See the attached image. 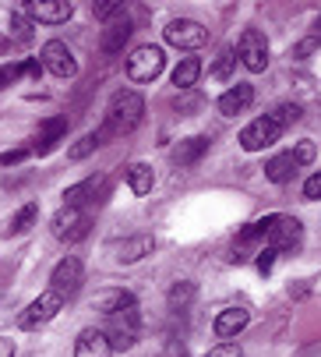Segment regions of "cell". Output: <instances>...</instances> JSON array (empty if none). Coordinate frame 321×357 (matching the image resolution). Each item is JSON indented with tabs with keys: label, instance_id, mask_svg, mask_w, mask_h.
<instances>
[{
	"label": "cell",
	"instance_id": "obj_1",
	"mask_svg": "<svg viewBox=\"0 0 321 357\" xmlns=\"http://www.w3.org/2000/svg\"><path fill=\"white\" fill-rule=\"evenodd\" d=\"M293 121H300V107H279V110H272V114L251 121V124L240 131L244 152H261V149L276 145L279 135L286 131V124H293Z\"/></svg>",
	"mask_w": 321,
	"mask_h": 357
},
{
	"label": "cell",
	"instance_id": "obj_2",
	"mask_svg": "<svg viewBox=\"0 0 321 357\" xmlns=\"http://www.w3.org/2000/svg\"><path fill=\"white\" fill-rule=\"evenodd\" d=\"M145 117V99L131 89H120L113 99H110V110H106V131H99L102 138L106 135H127L141 124Z\"/></svg>",
	"mask_w": 321,
	"mask_h": 357
},
{
	"label": "cell",
	"instance_id": "obj_3",
	"mask_svg": "<svg viewBox=\"0 0 321 357\" xmlns=\"http://www.w3.org/2000/svg\"><path fill=\"white\" fill-rule=\"evenodd\" d=\"M304 241V227L297 216H265V248L279 251H297Z\"/></svg>",
	"mask_w": 321,
	"mask_h": 357
},
{
	"label": "cell",
	"instance_id": "obj_4",
	"mask_svg": "<svg viewBox=\"0 0 321 357\" xmlns=\"http://www.w3.org/2000/svg\"><path fill=\"white\" fill-rule=\"evenodd\" d=\"M233 54L247 71H265L269 68V39H265V32H258V29H244Z\"/></svg>",
	"mask_w": 321,
	"mask_h": 357
},
{
	"label": "cell",
	"instance_id": "obj_5",
	"mask_svg": "<svg viewBox=\"0 0 321 357\" xmlns=\"http://www.w3.org/2000/svg\"><path fill=\"white\" fill-rule=\"evenodd\" d=\"M166 68V57L159 46H138L134 54L127 57V78L131 82H155Z\"/></svg>",
	"mask_w": 321,
	"mask_h": 357
},
{
	"label": "cell",
	"instance_id": "obj_6",
	"mask_svg": "<svg viewBox=\"0 0 321 357\" xmlns=\"http://www.w3.org/2000/svg\"><path fill=\"white\" fill-rule=\"evenodd\" d=\"M61 308H64V297L53 294V290H46V294H39L29 308L18 315V326H22V329H39V326H46V322L57 319Z\"/></svg>",
	"mask_w": 321,
	"mask_h": 357
},
{
	"label": "cell",
	"instance_id": "obj_7",
	"mask_svg": "<svg viewBox=\"0 0 321 357\" xmlns=\"http://www.w3.org/2000/svg\"><path fill=\"white\" fill-rule=\"evenodd\" d=\"M81 283H85V269H81V262L75 259V255L61 259L57 266H53V273H49V290L61 294L64 301L75 297V294L81 290Z\"/></svg>",
	"mask_w": 321,
	"mask_h": 357
},
{
	"label": "cell",
	"instance_id": "obj_8",
	"mask_svg": "<svg viewBox=\"0 0 321 357\" xmlns=\"http://www.w3.org/2000/svg\"><path fill=\"white\" fill-rule=\"evenodd\" d=\"M49 230H53V237L64 241V244H78V241H85V237H88V220H85V213H81V209L64 206L57 216H53Z\"/></svg>",
	"mask_w": 321,
	"mask_h": 357
},
{
	"label": "cell",
	"instance_id": "obj_9",
	"mask_svg": "<svg viewBox=\"0 0 321 357\" xmlns=\"http://www.w3.org/2000/svg\"><path fill=\"white\" fill-rule=\"evenodd\" d=\"M163 36H166V43L177 46V50H198V46H205V39H208L205 25H201V22H191V18H173V22L163 29Z\"/></svg>",
	"mask_w": 321,
	"mask_h": 357
},
{
	"label": "cell",
	"instance_id": "obj_10",
	"mask_svg": "<svg viewBox=\"0 0 321 357\" xmlns=\"http://www.w3.org/2000/svg\"><path fill=\"white\" fill-rule=\"evenodd\" d=\"M39 64H42L49 75H57V78H71V75L78 71L75 54L68 50V43H61V39H49V43L42 46V57H39Z\"/></svg>",
	"mask_w": 321,
	"mask_h": 357
},
{
	"label": "cell",
	"instance_id": "obj_11",
	"mask_svg": "<svg viewBox=\"0 0 321 357\" xmlns=\"http://www.w3.org/2000/svg\"><path fill=\"white\" fill-rule=\"evenodd\" d=\"M25 15L32 22H49V25H61L75 15V4L71 0H32V4H25Z\"/></svg>",
	"mask_w": 321,
	"mask_h": 357
},
{
	"label": "cell",
	"instance_id": "obj_12",
	"mask_svg": "<svg viewBox=\"0 0 321 357\" xmlns=\"http://www.w3.org/2000/svg\"><path fill=\"white\" fill-rule=\"evenodd\" d=\"M247 322H251V312L247 308H223L216 315V322H212V329H216V336L223 343H230V340H237L247 329Z\"/></svg>",
	"mask_w": 321,
	"mask_h": 357
},
{
	"label": "cell",
	"instance_id": "obj_13",
	"mask_svg": "<svg viewBox=\"0 0 321 357\" xmlns=\"http://www.w3.org/2000/svg\"><path fill=\"white\" fill-rule=\"evenodd\" d=\"M75 357H113L106 329H81L75 340Z\"/></svg>",
	"mask_w": 321,
	"mask_h": 357
},
{
	"label": "cell",
	"instance_id": "obj_14",
	"mask_svg": "<svg viewBox=\"0 0 321 357\" xmlns=\"http://www.w3.org/2000/svg\"><path fill=\"white\" fill-rule=\"evenodd\" d=\"M131 32H134V25H131L127 15L106 22V29H102V54H120V50L127 46V39H131Z\"/></svg>",
	"mask_w": 321,
	"mask_h": 357
},
{
	"label": "cell",
	"instance_id": "obj_15",
	"mask_svg": "<svg viewBox=\"0 0 321 357\" xmlns=\"http://www.w3.org/2000/svg\"><path fill=\"white\" fill-rule=\"evenodd\" d=\"M251 99H254V89H251L247 82H237L233 89H226V92L219 96V114H223V117H237V114H244V110L251 107Z\"/></svg>",
	"mask_w": 321,
	"mask_h": 357
},
{
	"label": "cell",
	"instance_id": "obj_16",
	"mask_svg": "<svg viewBox=\"0 0 321 357\" xmlns=\"http://www.w3.org/2000/svg\"><path fill=\"white\" fill-rule=\"evenodd\" d=\"M152 251H155V241L148 234H138V237H127L124 244H117V262L131 266V262L145 259V255H152Z\"/></svg>",
	"mask_w": 321,
	"mask_h": 357
},
{
	"label": "cell",
	"instance_id": "obj_17",
	"mask_svg": "<svg viewBox=\"0 0 321 357\" xmlns=\"http://www.w3.org/2000/svg\"><path fill=\"white\" fill-rule=\"evenodd\" d=\"M131 304H134V297H131L127 290H106V294H99V297L92 301V308H95V312H102L106 319H110V315H117V312L131 308Z\"/></svg>",
	"mask_w": 321,
	"mask_h": 357
},
{
	"label": "cell",
	"instance_id": "obj_18",
	"mask_svg": "<svg viewBox=\"0 0 321 357\" xmlns=\"http://www.w3.org/2000/svg\"><path fill=\"white\" fill-rule=\"evenodd\" d=\"M68 135V121L64 117H53V121H46L42 128H39V142H36V152L39 156H46L49 149H57V142Z\"/></svg>",
	"mask_w": 321,
	"mask_h": 357
},
{
	"label": "cell",
	"instance_id": "obj_19",
	"mask_svg": "<svg viewBox=\"0 0 321 357\" xmlns=\"http://www.w3.org/2000/svg\"><path fill=\"white\" fill-rule=\"evenodd\" d=\"M205 149H208V138L205 135H194V138H184L177 149H173V160L180 167H194L201 156H205Z\"/></svg>",
	"mask_w": 321,
	"mask_h": 357
},
{
	"label": "cell",
	"instance_id": "obj_20",
	"mask_svg": "<svg viewBox=\"0 0 321 357\" xmlns=\"http://www.w3.org/2000/svg\"><path fill=\"white\" fill-rule=\"evenodd\" d=\"M102 188V177H85L81 184H75V188H68L64 191V206H71V209H81L85 202H92L95 198V191Z\"/></svg>",
	"mask_w": 321,
	"mask_h": 357
},
{
	"label": "cell",
	"instance_id": "obj_21",
	"mask_svg": "<svg viewBox=\"0 0 321 357\" xmlns=\"http://www.w3.org/2000/svg\"><path fill=\"white\" fill-rule=\"evenodd\" d=\"M293 174H297V160H293V152H279V156H272V160H269V167H265V177H269L272 184H286Z\"/></svg>",
	"mask_w": 321,
	"mask_h": 357
},
{
	"label": "cell",
	"instance_id": "obj_22",
	"mask_svg": "<svg viewBox=\"0 0 321 357\" xmlns=\"http://www.w3.org/2000/svg\"><path fill=\"white\" fill-rule=\"evenodd\" d=\"M124 174H127V184H131L134 195H148L155 188V170L148 163H131Z\"/></svg>",
	"mask_w": 321,
	"mask_h": 357
},
{
	"label": "cell",
	"instance_id": "obj_23",
	"mask_svg": "<svg viewBox=\"0 0 321 357\" xmlns=\"http://www.w3.org/2000/svg\"><path fill=\"white\" fill-rule=\"evenodd\" d=\"M198 78H201V61H198V57H184V61L173 68V85H177V89H191Z\"/></svg>",
	"mask_w": 321,
	"mask_h": 357
},
{
	"label": "cell",
	"instance_id": "obj_24",
	"mask_svg": "<svg viewBox=\"0 0 321 357\" xmlns=\"http://www.w3.org/2000/svg\"><path fill=\"white\" fill-rule=\"evenodd\" d=\"M233 68H237V54L226 46V50H219V57H216V64H212L208 71H212V78H219V82H230L233 78Z\"/></svg>",
	"mask_w": 321,
	"mask_h": 357
},
{
	"label": "cell",
	"instance_id": "obj_25",
	"mask_svg": "<svg viewBox=\"0 0 321 357\" xmlns=\"http://www.w3.org/2000/svg\"><path fill=\"white\" fill-rule=\"evenodd\" d=\"M99 145H102V135H99V131H92V135H81V138H78V142L68 149V156H71V160H85L88 152H95Z\"/></svg>",
	"mask_w": 321,
	"mask_h": 357
},
{
	"label": "cell",
	"instance_id": "obj_26",
	"mask_svg": "<svg viewBox=\"0 0 321 357\" xmlns=\"http://www.w3.org/2000/svg\"><path fill=\"white\" fill-rule=\"evenodd\" d=\"M36 220H39V206H36V202H29V206H22V209L15 213V220H11V234H25Z\"/></svg>",
	"mask_w": 321,
	"mask_h": 357
},
{
	"label": "cell",
	"instance_id": "obj_27",
	"mask_svg": "<svg viewBox=\"0 0 321 357\" xmlns=\"http://www.w3.org/2000/svg\"><path fill=\"white\" fill-rule=\"evenodd\" d=\"M92 15L99 22H113V18L124 15V4H120V0H102V4H92Z\"/></svg>",
	"mask_w": 321,
	"mask_h": 357
},
{
	"label": "cell",
	"instance_id": "obj_28",
	"mask_svg": "<svg viewBox=\"0 0 321 357\" xmlns=\"http://www.w3.org/2000/svg\"><path fill=\"white\" fill-rule=\"evenodd\" d=\"M191 297H194V287H191V283H177V287L170 290V308H184Z\"/></svg>",
	"mask_w": 321,
	"mask_h": 357
},
{
	"label": "cell",
	"instance_id": "obj_29",
	"mask_svg": "<svg viewBox=\"0 0 321 357\" xmlns=\"http://www.w3.org/2000/svg\"><path fill=\"white\" fill-rule=\"evenodd\" d=\"M318 156V149H314V142H297V149H293V160H297V167H304V163H311Z\"/></svg>",
	"mask_w": 321,
	"mask_h": 357
},
{
	"label": "cell",
	"instance_id": "obj_30",
	"mask_svg": "<svg viewBox=\"0 0 321 357\" xmlns=\"http://www.w3.org/2000/svg\"><path fill=\"white\" fill-rule=\"evenodd\" d=\"M205 357H244V354H240V343H233V340H230V343H219V347H212V350H208Z\"/></svg>",
	"mask_w": 321,
	"mask_h": 357
},
{
	"label": "cell",
	"instance_id": "obj_31",
	"mask_svg": "<svg viewBox=\"0 0 321 357\" xmlns=\"http://www.w3.org/2000/svg\"><path fill=\"white\" fill-rule=\"evenodd\" d=\"M254 266H258V273H272V266H276V251H272V248H261Z\"/></svg>",
	"mask_w": 321,
	"mask_h": 357
},
{
	"label": "cell",
	"instance_id": "obj_32",
	"mask_svg": "<svg viewBox=\"0 0 321 357\" xmlns=\"http://www.w3.org/2000/svg\"><path fill=\"white\" fill-rule=\"evenodd\" d=\"M304 198H311V202H314V198H321V170H318V174H311V177L304 181Z\"/></svg>",
	"mask_w": 321,
	"mask_h": 357
},
{
	"label": "cell",
	"instance_id": "obj_33",
	"mask_svg": "<svg viewBox=\"0 0 321 357\" xmlns=\"http://www.w3.org/2000/svg\"><path fill=\"white\" fill-rule=\"evenodd\" d=\"M11 29H15V36H18L22 43H25V39H32V32H29L32 25L25 22V15H11Z\"/></svg>",
	"mask_w": 321,
	"mask_h": 357
},
{
	"label": "cell",
	"instance_id": "obj_34",
	"mask_svg": "<svg viewBox=\"0 0 321 357\" xmlns=\"http://www.w3.org/2000/svg\"><path fill=\"white\" fill-rule=\"evenodd\" d=\"M29 156V149L22 145V149H11V152H0V167H11V163H22Z\"/></svg>",
	"mask_w": 321,
	"mask_h": 357
},
{
	"label": "cell",
	"instance_id": "obj_35",
	"mask_svg": "<svg viewBox=\"0 0 321 357\" xmlns=\"http://www.w3.org/2000/svg\"><path fill=\"white\" fill-rule=\"evenodd\" d=\"M314 46H318V39H314V36H311V39H304V43H297V46H293V57H297V61H304Z\"/></svg>",
	"mask_w": 321,
	"mask_h": 357
},
{
	"label": "cell",
	"instance_id": "obj_36",
	"mask_svg": "<svg viewBox=\"0 0 321 357\" xmlns=\"http://www.w3.org/2000/svg\"><path fill=\"white\" fill-rule=\"evenodd\" d=\"M0 357H15V340H0Z\"/></svg>",
	"mask_w": 321,
	"mask_h": 357
},
{
	"label": "cell",
	"instance_id": "obj_37",
	"mask_svg": "<svg viewBox=\"0 0 321 357\" xmlns=\"http://www.w3.org/2000/svg\"><path fill=\"white\" fill-rule=\"evenodd\" d=\"M4 85H8V71H4V68H0V89H4Z\"/></svg>",
	"mask_w": 321,
	"mask_h": 357
},
{
	"label": "cell",
	"instance_id": "obj_38",
	"mask_svg": "<svg viewBox=\"0 0 321 357\" xmlns=\"http://www.w3.org/2000/svg\"><path fill=\"white\" fill-rule=\"evenodd\" d=\"M314 29H318V32H314V39L321 43V18H318V25H314Z\"/></svg>",
	"mask_w": 321,
	"mask_h": 357
}]
</instances>
